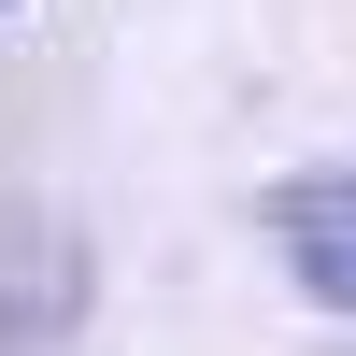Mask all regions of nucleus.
Here are the masks:
<instances>
[{
	"label": "nucleus",
	"mask_w": 356,
	"mask_h": 356,
	"mask_svg": "<svg viewBox=\"0 0 356 356\" xmlns=\"http://www.w3.org/2000/svg\"><path fill=\"white\" fill-rule=\"evenodd\" d=\"M271 257H285L328 314H356V171H300V186L271 200Z\"/></svg>",
	"instance_id": "obj_2"
},
{
	"label": "nucleus",
	"mask_w": 356,
	"mask_h": 356,
	"mask_svg": "<svg viewBox=\"0 0 356 356\" xmlns=\"http://www.w3.org/2000/svg\"><path fill=\"white\" fill-rule=\"evenodd\" d=\"M0 15H15V0H0Z\"/></svg>",
	"instance_id": "obj_3"
},
{
	"label": "nucleus",
	"mask_w": 356,
	"mask_h": 356,
	"mask_svg": "<svg viewBox=\"0 0 356 356\" xmlns=\"http://www.w3.org/2000/svg\"><path fill=\"white\" fill-rule=\"evenodd\" d=\"M72 314H86V257H72V228H43V214H0V356L57 342Z\"/></svg>",
	"instance_id": "obj_1"
}]
</instances>
